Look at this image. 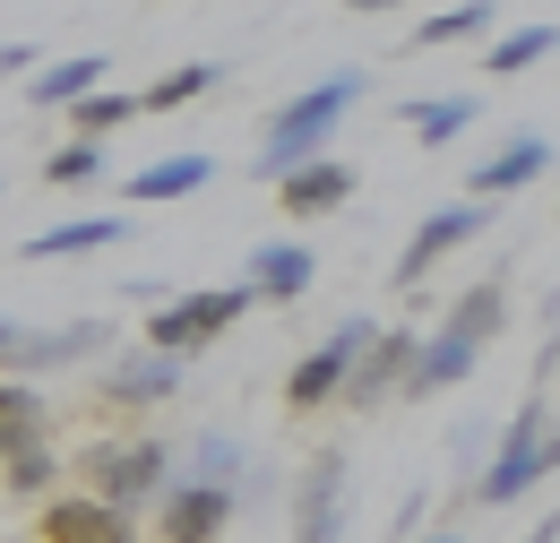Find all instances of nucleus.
<instances>
[{
  "label": "nucleus",
  "mask_w": 560,
  "mask_h": 543,
  "mask_svg": "<svg viewBox=\"0 0 560 543\" xmlns=\"http://www.w3.org/2000/svg\"><path fill=\"white\" fill-rule=\"evenodd\" d=\"M362 95H371V78H362V69H328L319 86H302L293 104H277V113H268V130H259V155H250V173H259V182H284L293 164L328 155L337 122H346Z\"/></svg>",
  "instance_id": "obj_1"
},
{
  "label": "nucleus",
  "mask_w": 560,
  "mask_h": 543,
  "mask_svg": "<svg viewBox=\"0 0 560 543\" xmlns=\"http://www.w3.org/2000/svg\"><path fill=\"white\" fill-rule=\"evenodd\" d=\"M552 483V389H535L517 423L491 440V466L475 475V500L483 509H509V500H526V492H544Z\"/></svg>",
  "instance_id": "obj_2"
},
{
  "label": "nucleus",
  "mask_w": 560,
  "mask_h": 543,
  "mask_svg": "<svg viewBox=\"0 0 560 543\" xmlns=\"http://www.w3.org/2000/svg\"><path fill=\"white\" fill-rule=\"evenodd\" d=\"M250 302H259L250 285H199V293H164L139 345L173 354V362H190V354H199V345H215L224 328H233V320H242V311H250Z\"/></svg>",
  "instance_id": "obj_3"
},
{
  "label": "nucleus",
  "mask_w": 560,
  "mask_h": 543,
  "mask_svg": "<svg viewBox=\"0 0 560 543\" xmlns=\"http://www.w3.org/2000/svg\"><path fill=\"white\" fill-rule=\"evenodd\" d=\"M173 449L164 440H95V458H86V492L104 500V509H121V518H139V509H155V492L173 483Z\"/></svg>",
  "instance_id": "obj_4"
},
{
  "label": "nucleus",
  "mask_w": 560,
  "mask_h": 543,
  "mask_svg": "<svg viewBox=\"0 0 560 543\" xmlns=\"http://www.w3.org/2000/svg\"><path fill=\"white\" fill-rule=\"evenodd\" d=\"M380 337V320H337L328 337L311 345L293 371H284V406L293 414H319V406H337V389H346V371H353V354Z\"/></svg>",
  "instance_id": "obj_5"
},
{
  "label": "nucleus",
  "mask_w": 560,
  "mask_h": 543,
  "mask_svg": "<svg viewBox=\"0 0 560 543\" xmlns=\"http://www.w3.org/2000/svg\"><path fill=\"white\" fill-rule=\"evenodd\" d=\"M121 337L113 320H70V328H18L9 354H0V371L9 380H44V371H70V362H95L104 345Z\"/></svg>",
  "instance_id": "obj_6"
},
{
  "label": "nucleus",
  "mask_w": 560,
  "mask_h": 543,
  "mask_svg": "<svg viewBox=\"0 0 560 543\" xmlns=\"http://www.w3.org/2000/svg\"><path fill=\"white\" fill-rule=\"evenodd\" d=\"M491 224V199H457V207H431V216H422L415 233H406V251H397V285H406V293H415L422 276L440 268V259H448V251H466V242H475V233H483Z\"/></svg>",
  "instance_id": "obj_7"
},
{
  "label": "nucleus",
  "mask_w": 560,
  "mask_h": 543,
  "mask_svg": "<svg viewBox=\"0 0 560 543\" xmlns=\"http://www.w3.org/2000/svg\"><path fill=\"white\" fill-rule=\"evenodd\" d=\"M182 397V362L155 354V345H130L104 362V406L113 414H147V406H173Z\"/></svg>",
  "instance_id": "obj_8"
},
{
  "label": "nucleus",
  "mask_w": 560,
  "mask_h": 543,
  "mask_svg": "<svg viewBox=\"0 0 560 543\" xmlns=\"http://www.w3.org/2000/svg\"><path fill=\"white\" fill-rule=\"evenodd\" d=\"M233 492H215V483H190L173 475L164 492H155V527H164V543H215L224 527H233Z\"/></svg>",
  "instance_id": "obj_9"
},
{
  "label": "nucleus",
  "mask_w": 560,
  "mask_h": 543,
  "mask_svg": "<svg viewBox=\"0 0 560 543\" xmlns=\"http://www.w3.org/2000/svg\"><path fill=\"white\" fill-rule=\"evenodd\" d=\"M346 458H311V475L293 483V543H346Z\"/></svg>",
  "instance_id": "obj_10"
},
{
  "label": "nucleus",
  "mask_w": 560,
  "mask_h": 543,
  "mask_svg": "<svg viewBox=\"0 0 560 543\" xmlns=\"http://www.w3.org/2000/svg\"><path fill=\"white\" fill-rule=\"evenodd\" d=\"M415 337H422V328H380V337L353 354L337 406H380V397H397V389H406V362H415Z\"/></svg>",
  "instance_id": "obj_11"
},
{
  "label": "nucleus",
  "mask_w": 560,
  "mask_h": 543,
  "mask_svg": "<svg viewBox=\"0 0 560 543\" xmlns=\"http://www.w3.org/2000/svg\"><path fill=\"white\" fill-rule=\"evenodd\" d=\"M311 276H319V251H311L302 233H284V242H259V251L242 259V285H250L259 302H302V293H311Z\"/></svg>",
  "instance_id": "obj_12"
},
{
  "label": "nucleus",
  "mask_w": 560,
  "mask_h": 543,
  "mask_svg": "<svg viewBox=\"0 0 560 543\" xmlns=\"http://www.w3.org/2000/svg\"><path fill=\"white\" fill-rule=\"evenodd\" d=\"M346 199H353V164H346V155H311V164H293V173L277 182V207L293 216V224L337 216Z\"/></svg>",
  "instance_id": "obj_13"
},
{
  "label": "nucleus",
  "mask_w": 560,
  "mask_h": 543,
  "mask_svg": "<svg viewBox=\"0 0 560 543\" xmlns=\"http://www.w3.org/2000/svg\"><path fill=\"white\" fill-rule=\"evenodd\" d=\"M44 543H139L121 509H104L95 492H52L44 500Z\"/></svg>",
  "instance_id": "obj_14"
},
{
  "label": "nucleus",
  "mask_w": 560,
  "mask_h": 543,
  "mask_svg": "<svg viewBox=\"0 0 560 543\" xmlns=\"http://www.w3.org/2000/svg\"><path fill=\"white\" fill-rule=\"evenodd\" d=\"M552 173V130H517L500 155L475 164V199H509V190H526V182H544Z\"/></svg>",
  "instance_id": "obj_15"
},
{
  "label": "nucleus",
  "mask_w": 560,
  "mask_h": 543,
  "mask_svg": "<svg viewBox=\"0 0 560 543\" xmlns=\"http://www.w3.org/2000/svg\"><path fill=\"white\" fill-rule=\"evenodd\" d=\"M130 242V216L104 207V216H70V224H44L26 242V259H86V251H121Z\"/></svg>",
  "instance_id": "obj_16"
},
{
  "label": "nucleus",
  "mask_w": 560,
  "mask_h": 543,
  "mask_svg": "<svg viewBox=\"0 0 560 543\" xmlns=\"http://www.w3.org/2000/svg\"><path fill=\"white\" fill-rule=\"evenodd\" d=\"M208 182H215V164H208V155H155V164H139V173L121 182V199L164 207V199H190V190H208Z\"/></svg>",
  "instance_id": "obj_17"
},
{
  "label": "nucleus",
  "mask_w": 560,
  "mask_h": 543,
  "mask_svg": "<svg viewBox=\"0 0 560 543\" xmlns=\"http://www.w3.org/2000/svg\"><path fill=\"white\" fill-rule=\"evenodd\" d=\"M113 78V61L104 53H70V61H44L35 69V113H70L78 95H95Z\"/></svg>",
  "instance_id": "obj_18"
},
{
  "label": "nucleus",
  "mask_w": 560,
  "mask_h": 543,
  "mask_svg": "<svg viewBox=\"0 0 560 543\" xmlns=\"http://www.w3.org/2000/svg\"><path fill=\"white\" fill-rule=\"evenodd\" d=\"M475 95H415V104H397V122L422 138V147H457V138L475 130Z\"/></svg>",
  "instance_id": "obj_19"
},
{
  "label": "nucleus",
  "mask_w": 560,
  "mask_h": 543,
  "mask_svg": "<svg viewBox=\"0 0 560 543\" xmlns=\"http://www.w3.org/2000/svg\"><path fill=\"white\" fill-rule=\"evenodd\" d=\"M448 337H466V345H491L500 328H509V285L500 276H483V285H466L457 302H448V320H440Z\"/></svg>",
  "instance_id": "obj_20"
},
{
  "label": "nucleus",
  "mask_w": 560,
  "mask_h": 543,
  "mask_svg": "<svg viewBox=\"0 0 560 543\" xmlns=\"http://www.w3.org/2000/svg\"><path fill=\"white\" fill-rule=\"evenodd\" d=\"M560 44L552 18H526V26H509V35H483V69L491 78H517V69H544Z\"/></svg>",
  "instance_id": "obj_21"
},
{
  "label": "nucleus",
  "mask_w": 560,
  "mask_h": 543,
  "mask_svg": "<svg viewBox=\"0 0 560 543\" xmlns=\"http://www.w3.org/2000/svg\"><path fill=\"white\" fill-rule=\"evenodd\" d=\"M35 440H44V389L0 371V466H9L18 449H35Z\"/></svg>",
  "instance_id": "obj_22"
},
{
  "label": "nucleus",
  "mask_w": 560,
  "mask_h": 543,
  "mask_svg": "<svg viewBox=\"0 0 560 543\" xmlns=\"http://www.w3.org/2000/svg\"><path fill=\"white\" fill-rule=\"evenodd\" d=\"M491 35V0H448V9H422L415 44L422 53H448V44H483Z\"/></svg>",
  "instance_id": "obj_23"
},
{
  "label": "nucleus",
  "mask_w": 560,
  "mask_h": 543,
  "mask_svg": "<svg viewBox=\"0 0 560 543\" xmlns=\"http://www.w3.org/2000/svg\"><path fill=\"white\" fill-rule=\"evenodd\" d=\"M215 86H224V61H182V69H164V78L139 86V113H182V104H199Z\"/></svg>",
  "instance_id": "obj_24"
},
{
  "label": "nucleus",
  "mask_w": 560,
  "mask_h": 543,
  "mask_svg": "<svg viewBox=\"0 0 560 543\" xmlns=\"http://www.w3.org/2000/svg\"><path fill=\"white\" fill-rule=\"evenodd\" d=\"M173 475H190V483H215V492H233V483L250 475V458H242V440H224V431H199V440H190V466H173Z\"/></svg>",
  "instance_id": "obj_25"
},
{
  "label": "nucleus",
  "mask_w": 560,
  "mask_h": 543,
  "mask_svg": "<svg viewBox=\"0 0 560 543\" xmlns=\"http://www.w3.org/2000/svg\"><path fill=\"white\" fill-rule=\"evenodd\" d=\"M139 122V95L130 86H95V95H78L70 104V130L78 138H113V130H130Z\"/></svg>",
  "instance_id": "obj_26"
},
{
  "label": "nucleus",
  "mask_w": 560,
  "mask_h": 543,
  "mask_svg": "<svg viewBox=\"0 0 560 543\" xmlns=\"http://www.w3.org/2000/svg\"><path fill=\"white\" fill-rule=\"evenodd\" d=\"M44 182H52V190H86V182H104V138H61V147L44 155Z\"/></svg>",
  "instance_id": "obj_27"
},
{
  "label": "nucleus",
  "mask_w": 560,
  "mask_h": 543,
  "mask_svg": "<svg viewBox=\"0 0 560 543\" xmlns=\"http://www.w3.org/2000/svg\"><path fill=\"white\" fill-rule=\"evenodd\" d=\"M0 483H9L18 500H52V483H61V458L35 440V449H18V458H9V475H0Z\"/></svg>",
  "instance_id": "obj_28"
},
{
  "label": "nucleus",
  "mask_w": 560,
  "mask_h": 543,
  "mask_svg": "<svg viewBox=\"0 0 560 543\" xmlns=\"http://www.w3.org/2000/svg\"><path fill=\"white\" fill-rule=\"evenodd\" d=\"M35 69H44L35 44H0V78H35Z\"/></svg>",
  "instance_id": "obj_29"
},
{
  "label": "nucleus",
  "mask_w": 560,
  "mask_h": 543,
  "mask_svg": "<svg viewBox=\"0 0 560 543\" xmlns=\"http://www.w3.org/2000/svg\"><path fill=\"white\" fill-rule=\"evenodd\" d=\"M353 18H380V9H406V0H346Z\"/></svg>",
  "instance_id": "obj_30"
},
{
  "label": "nucleus",
  "mask_w": 560,
  "mask_h": 543,
  "mask_svg": "<svg viewBox=\"0 0 560 543\" xmlns=\"http://www.w3.org/2000/svg\"><path fill=\"white\" fill-rule=\"evenodd\" d=\"M526 543H560V527H552V518H535V527H526Z\"/></svg>",
  "instance_id": "obj_31"
},
{
  "label": "nucleus",
  "mask_w": 560,
  "mask_h": 543,
  "mask_svg": "<svg viewBox=\"0 0 560 543\" xmlns=\"http://www.w3.org/2000/svg\"><path fill=\"white\" fill-rule=\"evenodd\" d=\"M422 543H466V535H457V527H440V535H422Z\"/></svg>",
  "instance_id": "obj_32"
}]
</instances>
